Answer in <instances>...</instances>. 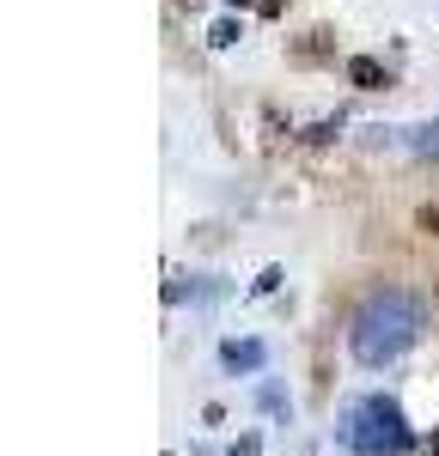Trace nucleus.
I'll list each match as a JSON object with an SVG mask.
<instances>
[{
	"mask_svg": "<svg viewBox=\"0 0 439 456\" xmlns=\"http://www.w3.org/2000/svg\"><path fill=\"white\" fill-rule=\"evenodd\" d=\"M220 359H226L232 371H256V365H262V347H256V341H226Z\"/></svg>",
	"mask_w": 439,
	"mask_h": 456,
	"instance_id": "obj_4",
	"label": "nucleus"
},
{
	"mask_svg": "<svg viewBox=\"0 0 439 456\" xmlns=\"http://www.w3.org/2000/svg\"><path fill=\"white\" fill-rule=\"evenodd\" d=\"M415 225H421V232H434V238H439V208H434V201H427V208L415 213Z\"/></svg>",
	"mask_w": 439,
	"mask_h": 456,
	"instance_id": "obj_8",
	"label": "nucleus"
},
{
	"mask_svg": "<svg viewBox=\"0 0 439 456\" xmlns=\"http://www.w3.org/2000/svg\"><path fill=\"white\" fill-rule=\"evenodd\" d=\"M415 152L439 159V122H421V128H415Z\"/></svg>",
	"mask_w": 439,
	"mask_h": 456,
	"instance_id": "obj_6",
	"label": "nucleus"
},
{
	"mask_svg": "<svg viewBox=\"0 0 439 456\" xmlns=\"http://www.w3.org/2000/svg\"><path fill=\"white\" fill-rule=\"evenodd\" d=\"M348 444L360 456H402L415 444V432L402 426V408L397 402H385V395H372L354 408V420H348Z\"/></svg>",
	"mask_w": 439,
	"mask_h": 456,
	"instance_id": "obj_2",
	"label": "nucleus"
},
{
	"mask_svg": "<svg viewBox=\"0 0 439 456\" xmlns=\"http://www.w3.org/2000/svg\"><path fill=\"white\" fill-rule=\"evenodd\" d=\"M348 79H354L360 92H385V86H391L385 61H372V55H354V61H348Z\"/></svg>",
	"mask_w": 439,
	"mask_h": 456,
	"instance_id": "obj_3",
	"label": "nucleus"
},
{
	"mask_svg": "<svg viewBox=\"0 0 439 456\" xmlns=\"http://www.w3.org/2000/svg\"><path fill=\"white\" fill-rule=\"evenodd\" d=\"M434 456H439V432H434Z\"/></svg>",
	"mask_w": 439,
	"mask_h": 456,
	"instance_id": "obj_9",
	"label": "nucleus"
},
{
	"mask_svg": "<svg viewBox=\"0 0 439 456\" xmlns=\"http://www.w3.org/2000/svg\"><path fill=\"white\" fill-rule=\"evenodd\" d=\"M329 49H335V37L318 25V31H305V43H299V61H324Z\"/></svg>",
	"mask_w": 439,
	"mask_h": 456,
	"instance_id": "obj_5",
	"label": "nucleus"
},
{
	"mask_svg": "<svg viewBox=\"0 0 439 456\" xmlns=\"http://www.w3.org/2000/svg\"><path fill=\"white\" fill-rule=\"evenodd\" d=\"M415 335H421V311H415V298L397 292V286H385V292H372L354 322H348V347L360 365H391L402 353L415 347Z\"/></svg>",
	"mask_w": 439,
	"mask_h": 456,
	"instance_id": "obj_1",
	"label": "nucleus"
},
{
	"mask_svg": "<svg viewBox=\"0 0 439 456\" xmlns=\"http://www.w3.org/2000/svg\"><path fill=\"white\" fill-rule=\"evenodd\" d=\"M208 43H220V49H226V43H238V25H232V19H220L214 31H208Z\"/></svg>",
	"mask_w": 439,
	"mask_h": 456,
	"instance_id": "obj_7",
	"label": "nucleus"
}]
</instances>
